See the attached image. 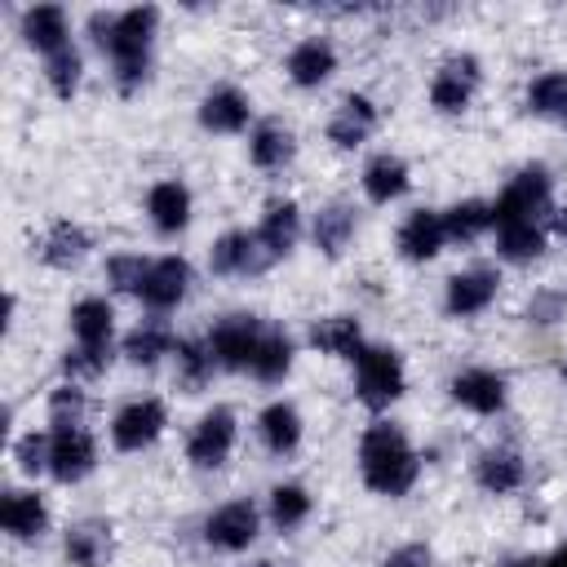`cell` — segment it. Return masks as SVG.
Returning <instances> with one entry per match:
<instances>
[{
  "label": "cell",
  "instance_id": "46",
  "mask_svg": "<svg viewBox=\"0 0 567 567\" xmlns=\"http://www.w3.org/2000/svg\"><path fill=\"white\" fill-rule=\"evenodd\" d=\"M554 235H563V239H567V208H558V213H554Z\"/></svg>",
  "mask_w": 567,
  "mask_h": 567
},
{
  "label": "cell",
  "instance_id": "40",
  "mask_svg": "<svg viewBox=\"0 0 567 567\" xmlns=\"http://www.w3.org/2000/svg\"><path fill=\"white\" fill-rule=\"evenodd\" d=\"M106 363H111V346H71L62 354L66 381H93V377L106 372Z\"/></svg>",
  "mask_w": 567,
  "mask_h": 567
},
{
  "label": "cell",
  "instance_id": "28",
  "mask_svg": "<svg viewBox=\"0 0 567 567\" xmlns=\"http://www.w3.org/2000/svg\"><path fill=\"white\" fill-rule=\"evenodd\" d=\"M84 252H89V235H84L75 221H53V226L44 230V239H40V261L53 266V270L80 266Z\"/></svg>",
  "mask_w": 567,
  "mask_h": 567
},
{
  "label": "cell",
  "instance_id": "17",
  "mask_svg": "<svg viewBox=\"0 0 567 567\" xmlns=\"http://www.w3.org/2000/svg\"><path fill=\"white\" fill-rule=\"evenodd\" d=\"M248 120H252V102H248L235 84H217V89H208L204 102H199V124H204L208 133H244Z\"/></svg>",
  "mask_w": 567,
  "mask_h": 567
},
{
  "label": "cell",
  "instance_id": "23",
  "mask_svg": "<svg viewBox=\"0 0 567 567\" xmlns=\"http://www.w3.org/2000/svg\"><path fill=\"white\" fill-rule=\"evenodd\" d=\"M257 434H261L266 452L288 456V452H297V443H301V412H297L288 399H275V403L261 408V416H257Z\"/></svg>",
  "mask_w": 567,
  "mask_h": 567
},
{
  "label": "cell",
  "instance_id": "38",
  "mask_svg": "<svg viewBox=\"0 0 567 567\" xmlns=\"http://www.w3.org/2000/svg\"><path fill=\"white\" fill-rule=\"evenodd\" d=\"M80 71H84V58H80L75 44H66V49H58V53L44 58V80H49V89H53L62 102L75 97V89H80Z\"/></svg>",
  "mask_w": 567,
  "mask_h": 567
},
{
  "label": "cell",
  "instance_id": "41",
  "mask_svg": "<svg viewBox=\"0 0 567 567\" xmlns=\"http://www.w3.org/2000/svg\"><path fill=\"white\" fill-rule=\"evenodd\" d=\"M84 408H89V403H84V390H80L75 381L49 390V425H53V430H75L80 416H84Z\"/></svg>",
  "mask_w": 567,
  "mask_h": 567
},
{
  "label": "cell",
  "instance_id": "44",
  "mask_svg": "<svg viewBox=\"0 0 567 567\" xmlns=\"http://www.w3.org/2000/svg\"><path fill=\"white\" fill-rule=\"evenodd\" d=\"M381 567H434V554H430V545L412 540V545H399V549H390Z\"/></svg>",
  "mask_w": 567,
  "mask_h": 567
},
{
  "label": "cell",
  "instance_id": "30",
  "mask_svg": "<svg viewBox=\"0 0 567 567\" xmlns=\"http://www.w3.org/2000/svg\"><path fill=\"white\" fill-rule=\"evenodd\" d=\"M408 164L399 159V155H372L368 159V168H363V195L372 199V204H390V199H399L403 190H408Z\"/></svg>",
  "mask_w": 567,
  "mask_h": 567
},
{
  "label": "cell",
  "instance_id": "9",
  "mask_svg": "<svg viewBox=\"0 0 567 567\" xmlns=\"http://www.w3.org/2000/svg\"><path fill=\"white\" fill-rule=\"evenodd\" d=\"M164 425H168V412H164L159 399H133V403H124V408L115 412V421H111V443H115L120 452H142V447H151V443L164 434Z\"/></svg>",
  "mask_w": 567,
  "mask_h": 567
},
{
  "label": "cell",
  "instance_id": "35",
  "mask_svg": "<svg viewBox=\"0 0 567 567\" xmlns=\"http://www.w3.org/2000/svg\"><path fill=\"white\" fill-rule=\"evenodd\" d=\"M496 252L505 261H536L545 252V226L540 221H509V226H496Z\"/></svg>",
  "mask_w": 567,
  "mask_h": 567
},
{
  "label": "cell",
  "instance_id": "24",
  "mask_svg": "<svg viewBox=\"0 0 567 567\" xmlns=\"http://www.w3.org/2000/svg\"><path fill=\"white\" fill-rule=\"evenodd\" d=\"M22 40L49 58V53L71 44V22H66V13L58 4H35V9L22 13Z\"/></svg>",
  "mask_w": 567,
  "mask_h": 567
},
{
  "label": "cell",
  "instance_id": "29",
  "mask_svg": "<svg viewBox=\"0 0 567 567\" xmlns=\"http://www.w3.org/2000/svg\"><path fill=\"white\" fill-rule=\"evenodd\" d=\"M71 332H75V346H111V332H115V310L106 297H84L71 306Z\"/></svg>",
  "mask_w": 567,
  "mask_h": 567
},
{
  "label": "cell",
  "instance_id": "19",
  "mask_svg": "<svg viewBox=\"0 0 567 567\" xmlns=\"http://www.w3.org/2000/svg\"><path fill=\"white\" fill-rule=\"evenodd\" d=\"M146 217L159 235H182L190 226V190L182 182H155L146 190Z\"/></svg>",
  "mask_w": 567,
  "mask_h": 567
},
{
  "label": "cell",
  "instance_id": "31",
  "mask_svg": "<svg viewBox=\"0 0 567 567\" xmlns=\"http://www.w3.org/2000/svg\"><path fill=\"white\" fill-rule=\"evenodd\" d=\"M173 346H177V337L168 332L164 319H142V323L124 337V359L137 363V368H151V363H159L164 354H173Z\"/></svg>",
  "mask_w": 567,
  "mask_h": 567
},
{
  "label": "cell",
  "instance_id": "26",
  "mask_svg": "<svg viewBox=\"0 0 567 567\" xmlns=\"http://www.w3.org/2000/svg\"><path fill=\"white\" fill-rule=\"evenodd\" d=\"M62 554L71 567H102L111 558V527L102 518H84V523L66 527Z\"/></svg>",
  "mask_w": 567,
  "mask_h": 567
},
{
  "label": "cell",
  "instance_id": "22",
  "mask_svg": "<svg viewBox=\"0 0 567 567\" xmlns=\"http://www.w3.org/2000/svg\"><path fill=\"white\" fill-rule=\"evenodd\" d=\"M523 474H527V465H523V456H518L514 447H487V452L474 461V483H478L483 492H492V496L518 492V487H523Z\"/></svg>",
  "mask_w": 567,
  "mask_h": 567
},
{
  "label": "cell",
  "instance_id": "27",
  "mask_svg": "<svg viewBox=\"0 0 567 567\" xmlns=\"http://www.w3.org/2000/svg\"><path fill=\"white\" fill-rule=\"evenodd\" d=\"M292 354H297L292 337H288L284 328H266L261 341H257V354H252L248 372H252L261 385H279V381L292 372Z\"/></svg>",
  "mask_w": 567,
  "mask_h": 567
},
{
  "label": "cell",
  "instance_id": "37",
  "mask_svg": "<svg viewBox=\"0 0 567 567\" xmlns=\"http://www.w3.org/2000/svg\"><path fill=\"white\" fill-rule=\"evenodd\" d=\"M275 532H297L310 518V492L301 483H279L270 487V505H266Z\"/></svg>",
  "mask_w": 567,
  "mask_h": 567
},
{
  "label": "cell",
  "instance_id": "14",
  "mask_svg": "<svg viewBox=\"0 0 567 567\" xmlns=\"http://www.w3.org/2000/svg\"><path fill=\"white\" fill-rule=\"evenodd\" d=\"M505 377L492 372V368H465L452 377V399L465 408V412H478V416H496L505 408Z\"/></svg>",
  "mask_w": 567,
  "mask_h": 567
},
{
  "label": "cell",
  "instance_id": "15",
  "mask_svg": "<svg viewBox=\"0 0 567 567\" xmlns=\"http://www.w3.org/2000/svg\"><path fill=\"white\" fill-rule=\"evenodd\" d=\"M0 527L13 536V540H40L49 532V505L40 492H27V487H9L0 496Z\"/></svg>",
  "mask_w": 567,
  "mask_h": 567
},
{
  "label": "cell",
  "instance_id": "7",
  "mask_svg": "<svg viewBox=\"0 0 567 567\" xmlns=\"http://www.w3.org/2000/svg\"><path fill=\"white\" fill-rule=\"evenodd\" d=\"M235 434H239V425H235V412H230V408L204 412V416L195 421L190 439H186V461L199 465V470L226 465V456H230V447H235Z\"/></svg>",
  "mask_w": 567,
  "mask_h": 567
},
{
  "label": "cell",
  "instance_id": "11",
  "mask_svg": "<svg viewBox=\"0 0 567 567\" xmlns=\"http://www.w3.org/2000/svg\"><path fill=\"white\" fill-rule=\"evenodd\" d=\"M49 439H53V447H49V474L58 483H80V478L93 474L97 443H93L89 430H80V425L75 430H49Z\"/></svg>",
  "mask_w": 567,
  "mask_h": 567
},
{
  "label": "cell",
  "instance_id": "34",
  "mask_svg": "<svg viewBox=\"0 0 567 567\" xmlns=\"http://www.w3.org/2000/svg\"><path fill=\"white\" fill-rule=\"evenodd\" d=\"M443 230H447V244H474L478 235L492 230V204L483 199H461L443 213Z\"/></svg>",
  "mask_w": 567,
  "mask_h": 567
},
{
  "label": "cell",
  "instance_id": "3",
  "mask_svg": "<svg viewBox=\"0 0 567 567\" xmlns=\"http://www.w3.org/2000/svg\"><path fill=\"white\" fill-rule=\"evenodd\" d=\"M549 195H554V177L545 164H527L518 168L505 190L492 204V226H509V221H540L549 213Z\"/></svg>",
  "mask_w": 567,
  "mask_h": 567
},
{
  "label": "cell",
  "instance_id": "20",
  "mask_svg": "<svg viewBox=\"0 0 567 567\" xmlns=\"http://www.w3.org/2000/svg\"><path fill=\"white\" fill-rule=\"evenodd\" d=\"M447 244V230H443V213H430V208H416L403 217L399 226V252L408 261H430L439 257Z\"/></svg>",
  "mask_w": 567,
  "mask_h": 567
},
{
  "label": "cell",
  "instance_id": "18",
  "mask_svg": "<svg viewBox=\"0 0 567 567\" xmlns=\"http://www.w3.org/2000/svg\"><path fill=\"white\" fill-rule=\"evenodd\" d=\"M284 66H288V80L297 89H319L337 71V49L323 35H306L301 44H292V53H288Z\"/></svg>",
  "mask_w": 567,
  "mask_h": 567
},
{
  "label": "cell",
  "instance_id": "8",
  "mask_svg": "<svg viewBox=\"0 0 567 567\" xmlns=\"http://www.w3.org/2000/svg\"><path fill=\"white\" fill-rule=\"evenodd\" d=\"M478 80H483V66H478L474 53H456V58H447V62L434 71V80H430V106L443 111V115L465 111L470 97H474V89H478Z\"/></svg>",
  "mask_w": 567,
  "mask_h": 567
},
{
  "label": "cell",
  "instance_id": "36",
  "mask_svg": "<svg viewBox=\"0 0 567 567\" xmlns=\"http://www.w3.org/2000/svg\"><path fill=\"white\" fill-rule=\"evenodd\" d=\"M173 359H177V381H182L186 394H199L213 381V372H217L208 341H177L173 346Z\"/></svg>",
  "mask_w": 567,
  "mask_h": 567
},
{
  "label": "cell",
  "instance_id": "16",
  "mask_svg": "<svg viewBox=\"0 0 567 567\" xmlns=\"http://www.w3.org/2000/svg\"><path fill=\"white\" fill-rule=\"evenodd\" d=\"M372 128H377V102L368 93H346L328 120V142L341 151H354L372 137Z\"/></svg>",
  "mask_w": 567,
  "mask_h": 567
},
{
  "label": "cell",
  "instance_id": "6",
  "mask_svg": "<svg viewBox=\"0 0 567 567\" xmlns=\"http://www.w3.org/2000/svg\"><path fill=\"white\" fill-rule=\"evenodd\" d=\"M261 532V514L252 501H226L204 518V540L217 554H244Z\"/></svg>",
  "mask_w": 567,
  "mask_h": 567
},
{
  "label": "cell",
  "instance_id": "2",
  "mask_svg": "<svg viewBox=\"0 0 567 567\" xmlns=\"http://www.w3.org/2000/svg\"><path fill=\"white\" fill-rule=\"evenodd\" d=\"M359 470L363 483L381 496H408L416 474H421V456L412 452L408 434L394 421H372L359 439Z\"/></svg>",
  "mask_w": 567,
  "mask_h": 567
},
{
  "label": "cell",
  "instance_id": "39",
  "mask_svg": "<svg viewBox=\"0 0 567 567\" xmlns=\"http://www.w3.org/2000/svg\"><path fill=\"white\" fill-rule=\"evenodd\" d=\"M567 106V71H545L527 84V111L532 115H558Z\"/></svg>",
  "mask_w": 567,
  "mask_h": 567
},
{
  "label": "cell",
  "instance_id": "5",
  "mask_svg": "<svg viewBox=\"0 0 567 567\" xmlns=\"http://www.w3.org/2000/svg\"><path fill=\"white\" fill-rule=\"evenodd\" d=\"M261 332H266V323H261L257 315H226V319L213 323V332H208L204 341H208L213 363H217L221 372H248Z\"/></svg>",
  "mask_w": 567,
  "mask_h": 567
},
{
  "label": "cell",
  "instance_id": "50",
  "mask_svg": "<svg viewBox=\"0 0 567 567\" xmlns=\"http://www.w3.org/2000/svg\"><path fill=\"white\" fill-rule=\"evenodd\" d=\"M257 567H270V563H257Z\"/></svg>",
  "mask_w": 567,
  "mask_h": 567
},
{
  "label": "cell",
  "instance_id": "42",
  "mask_svg": "<svg viewBox=\"0 0 567 567\" xmlns=\"http://www.w3.org/2000/svg\"><path fill=\"white\" fill-rule=\"evenodd\" d=\"M146 257H137V252H120V257H111L106 261V279H111V288L115 292H142V279H146Z\"/></svg>",
  "mask_w": 567,
  "mask_h": 567
},
{
  "label": "cell",
  "instance_id": "4",
  "mask_svg": "<svg viewBox=\"0 0 567 567\" xmlns=\"http://www.w3.org/2000/svg\"><path fill=\"white\" fill-rule=\"evenodd\" d=\"M403 359L390 346H363L354 359V394L363 408L381 412L403 394Z\"/></svg>",
  "mask_w": 567,
  "mask_h": 567
},
{
  "label": "cell",
  "instance_id": "48",
  "mask_svg": "<svg viewBox=\"0 0 567 567\" xmlns=\"http://www.w3.org/2000/svg\"><path fill=\"white\" fill-rule=\"evenodd\" d=\"M558 120H563V128H567V106H563V111H558Z\"/></svg>",
  "mask_w": 567,
  "mask_h": 567
},
{
  "label": "cell",
  "instance_id": "21",
  "mask_svg": "<svg viewBox=\"0 0 567 567\" xmlns=\"http://www.w3.org/2000/svg\"><path fill=\"white\" fill-rule=\"evenodd\" d=\"M257 239H261V248H266L275 261L288 257V252L297 248V239H301V208H297L292 199H270L266 213H261Z\"/></svg>",
  "mask_w": 567,
  "mask_h": 567
},
{
  "label": "cell",
  "instance_id": "10",
  "mask_svg": "<svg viewBox=\"0 0 567 567\" xmlns=\"http://www.w3.org/2000/svg\"><path fill=\"white\" fill-rule=\"evenodd\" d=\"M186 292H190V261L177 257V252H168V257H155V261L146 266V279H142V292H137V297H142L146 310L164 315V310L182 306Z\"/></svg>",
  "mask_w": 567,
  "mask_h": 567
},
{
  "label": "cell",
  "instance_id": "47",
  "mask_svg": "<svg viewBox=\"0 0 567 567\" xmlns=\"http://www.w3.org/2000/svg\"><path fill=\"white\" fill-rule=\"evenodd\" d=\"M505 567H540V558H514V563H505Z\"/></svg>",
  "mask_w": 567,
  "mask_h": 567
},
{
  "label": "cell",
  "instance_id": "25",
  "mask_svg": "<svg viewBox=\"0 0 567 567\" xmlns=\"http://www.w3.org/2000/svg\"><path fill=\"white\" fill-rule=\"evenodd\" d=\"M310 346L319 354H337V359H350L354 363L368 341H363V328H359L354 315H328V319H319L310 328Z\"/></svg>",
  "mask_w": 567,
  "mask_h": 567
},
{
  "label": "cell",
  "instance_id": "13",
  "mask_svg": "<svg viewBox=\"0 0 567 567\" xmlns=\"http://www.w3.org/2000/svg\"><path fill=\"white\" fill-rule=\"evenodd\" d=\"M496 288H501V275H496L492 266H470V270H461V275L447 279L443 306H447V315L470 319V315H483V310L492 306Z\"/></svg>",
  "mask_w": 567,
  "mask_h": 567
},
{
  "label": "cell",
  "instance_id": "45",
  "mask_svg": "<svg viewBox=\"0 0 567 567\" xmlns=\"http://www.w3.org/2000/svg\"><path fill=\"white\" fill-rule=\"evenodd\" d=\"M540 567H567V545H558L549 558H540Z\"/></svg>",
  "mask_w": 567,
  "mask_h": 567
},
{
  "label": "cell",
  "instance_id": "12",
  "mask_svg": "<svg viewBox=\"0 0 567 567\" xmlns=\"http://www.w3.org/2000/svg\"><path fill=\"white\" fill-rule=\"evenodd\" d=\"M275 257L261 248L257 230H226L213 252H208V270L213 275H261Z\"/></svg>",
  "mask_w": 567,
  "mask_h": 567
},
{
  "label": "cell",
  "instance_id": "32",
  "mask_svg": "<svg viewBox=\"0 0 567 567\" xmlns=\"http://www.w3.org/2000/svg\"><path fill=\"white\" fill-rule=\"evenodd\" d=\"M315 248L323 252V257H341L346 252V244L354 239V208L350 204H328V208H319L315 213Z\"/></svg>",
  "mask_w": 567,
  "mask_h": 567
},
{
  "label": "cell",
  "instance_id": "49",
  "mask_svg": "<svg viewBox=\"0 0 567 567\" xmlns=\"http://www.w3.org/2000/svg\"><path fill=\"white\" fill-rule=\"evenodd\" d=\"M563 381H567V368H563Z\"/></svg>",
  "mask_w": 567,
  "mask_h": 567
},
{
  "label": "cell",
  "instance_id": "43",
  "mask_svg": "<svg viewBox=\"0 0 567 567\" xmlns=\"http://www.w3.org/2000/svg\"><path fill=\"white\" fill-rule=\"evenodd\" d=\"M49 447H53V439L44 434V430H31V434H22L18 443H13V461H18V470L22 474H44L49 470Z\"/></svg>",
  "mask_w": 567,
  "mask_h": 567
},
{
  "label": "cell",
  "instance_id": "1",
  "mask_svg": "<svg viewBox=\"0 0 567 567\" xmlns=\"http://www.w3.org/2000/svg\"><path fill=\"white\" fill-rule=\"evenodd\" d=\"M155 27H159V9H155V4H133V9H120V13L97 9V13L89 18V35H93V44L111 58V66H115V89H120V93H137V89L146 84Z\"/></svg>",
  "mask_w": 567,
  "mask_h": 567
},
{
  "label": "cell",
  "instance_id": "33",
  "mask_svg": "<svg viewBox=\"0 0 567 567\" xmlns=\"http://www.w3.org/2000/svg\"><path fill=\"white\" fill-rule=\"evenodd\" d=\"M248 155H252L257 168L275 173V168H284V164L297 155V142H292V133H288L284 124L266 120V124L252 128V137H248Z\"/></svg>",
  "mask_w": 567,
  "mask_h": 567
}]
</instances>
